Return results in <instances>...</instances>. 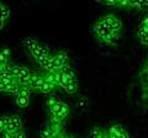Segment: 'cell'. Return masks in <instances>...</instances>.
Instances as JSON below:
<instances>
[{
	"label": "cell",
	"mask_w": 148,
	"mask_h": 138,
	"mask_svg": "<svg viewBox=\"0 0 148 138\" xmlns=\"http://www.w3.org/2000/svg\"><path fill=\"white\" fill-rule=\"evenodd\" d=\"M31 70L26 67H21V70H20V74L16 78L18 84L21 86H29V83H30V78H31Z\"/></svg>",
	"instance_id": "52a82bcc"
},
{
	"label": "cell",
	"mask_w": 148,
	"mask_h": 138,
	"mask_svg": "<svg viewBox=\"0 0 148 138\" xmlns=\"http://www.w3.org/2000/svg\"><path fill=\"white\" fill-rule=\"evenodd\" d=\"M10 121L12 122V125L16 127V131L17 130H21V128L24 127L22 120H21V117L18 116V115H12V116H10Z\"/></svg>",
	"instance_id": "ac0fdd59"
},
{
	"label": "cell",
	"mask_w": 148,
	"mask_h": 138,
	"mask_svg": "<svg viewBox=\"0 0 148 138\" xmlns=\"http://www.w3.org/2000/svg\"><path fill=\"white\" fill-rule=\"evenodd\" d=\"M61 72L64 73V74H67L68 77H71V78H77V74H75V69H74L71 64L67 63L66 66H64L62 69H61Z\"/></svg>",
	"instance_id": "e0dca14e"
},
{
	"label": "cell",
	"mask_w": 148,
	"mask_h": 138,
	"mask_svg": "<svg viewBox=\"0 0 148 138\" xmlns=\"http://www.w3.org/2000/svg\"><path fill=\"white\" fill-rule=\"evenodd\" d=\"M64 105H66V102H63V101L58 100L57 102L53 105V106H51V107L48 109V113H49V115H56V113H58V112L63 109Z\"/></svg>",
	"instance_id": "5bb4252c"
},
{
	"label": "cell",
	"mask_w": 148,
	"mask_h": 138,
	"mask_svg": "<svg viewBox=\"0 0 148 138\" xmlns=\"http://www.w3.org/2000/svg\"><path fill=\"white\" fill-rule=\"evenodd\" d=\"M9 121H10V116H8V115H1L0 116V133L6 128Z\"/></svg>",
	"instance_id": "44dd1931"
},
{
	"label": "cell",
	"mask_w": 148,
	"mask_h": 138,
	"mask_svg": "<svg viewBox=\"0 0 148 138\" xmlns=\"http://www.w3.org/2000/svg\"><path fill=\"white\" fill-rule=\"evenodd\" d=\"M10 56H11V51L9 48H4L0 51V63H8L10 62Z\"/></svg>",
	"instance_id": "2e32d148"
},
{
	"label": "cell",
	"mask_w": 148,
	"mask_h": 138,
	"mask_svg": "<svg viewBox=\"0 0 148 138\" xmlns=\"http://www.w3.org/2000/svg\"><path fill=\"white\" fill-rule=\"evenodd\" d=\"M108 138H128L130 137V132L121 125H112L109 127L108 130Z\"/></svg>",
	"instance_id": "277c9868"
},
{
	"label": "cell",
	"mask_w": 148,
	"mask_h": 138,
	"mask_svg": "<svg viewBox=\"0 0 148 138\" xmlns=\"http://www.w3.org/2000/svg\"><path fill=\"white\" fill-rule=\"evenodd\" d=\"M25 137H26V132L24 131V128L15 131V138H25Z\"/></svg>",
	"instance_id": "4316f807"
},
{
	"label": "cell",
	"mask_w": 148,
	"mask_h": 138,
	"mask_svg": "<svg viewBox=\"0 0 148 138\" xmlns=\"http://www.w3.org/2000/svg\"><path fill=\"white\" fill-rule=\"evenodd\" d=\"M137 37L140 40V42L145 46H148V26L140 25L137 30Z\"/></svg>",
	"instance_id": "ba28073f"
},
{
	"label": "cell",
	"mask_w": 148,
	"mask_h": 138,
	"mask_svg": "<svg viewBox=\"0 0 148 138\" xmlns=\"http://www.w3.org/2000/svg\"><path fill=\"white\" fill-rule=\"evenodd\" d=\"M53 63H54V54H48V56L38 64L42 70L51 72V70H53Z\"/></svg>",
	"instance_id": "9c48e42d"
},
{
	"label": "cell",
	"mask_w": 148,
	"mask_h": 138,
	"mask_svg": "<svg viewBox=\"0 0 148 138\" xmlns=\"http://www.w3.org/2000/svg\"><path fill=\"white\" fill-rule=\"evenodd\" d=\"M1 136L5 137V138H15V132H10V131L4 130V131L1 132Z\"/></svg>",
	"instance_id": "484cf974"
},
{
	"label": "cell",
	"mask_w": 148,
	"mask_h": 138,
	"mask_svg": "<svg viewBox=\"0 0 148 138\" xmlns=\"http://www.w3.org/2000/svg\"><path fill=\"white\" fill-rule=\"evenodd\" d=\"M4 26H5V20L0 19V30H3V29H4Z\"/></svg>",
	"instance_id": "f1b7e54d"
},
{
	"label": "cell",
	"mask_w": 148,
	"mask_h": 138,
	"mask_svg": "<svg viewBox=\"0 0 148 138\" xmlns=\"http://www.w3.org/2000/svg\"><path fill=\"white\" fill-rule=\"evenodd\" d=\"M30 53H31V56L34 57V59L37 63H41L46 57L48 56V54H51L49 53V48L43 43H38L35 48H32L30 51Z\"/></svg>",
	"instance_id": "3957f363"
},
{
	"label": "cell",
	"mask_w": 148,
	"mask_h": 138,
	"mask_svg": "<svg viewBox=\"0 0 148 138\" xmlns=\"http://www.w3.org/2000/svg\"><path fill=\"white\" fill-rule=\"evenodd\" d=\"M100 20L103 21V22H105V24L111 29V31H114L115 33L121 35L122 29H123V25H122V22H121V20H120L119 17L111 15V14H106V15L100 17Z\"/></svg>",
	"instance_id": "7a4b0ae2"
},
{
	"label": "cell",
	"mask_w": 148,
	"mask_h": 138,
	"mask_svg": "<svg viewBox=\"0 0 148 138\" xmlns=\"http://www.w3.org/2000/svg\"><path fill=\"white\" fill-rule=\"evenodd\" d=\"M45 83V78L43 75L38 74L36 72H32L31 73V78H30V83H29V88L35 91V93H40L41 91V88H42Z\"/></svg>",
	"instance_id": "5b68a950"
},
{
	"label": "cell",
	"mask_w": 148,
	"mask_h": 138,
	"mask_svg": "<svg viewBox=\"0 0 148 138\" xmlns=\"http://www.w3.org/2000/svg\"><path fill=\"white\" fill-rule=\"evenodd\" d=\"M99 3L104 4V5H108V6H115L117 5V0H98Z\"/></svg>",
	"instance_id": "cb8c5ba5"
},
{
	"label": "cell",
	"mask_w": 148,
	"mask_h": 138,
	"mask_svg": "<svg viewBox=\"0 0 148 138\" xmlns=\"http://www.w3.org/2000/svg\"><path fill=\"white\" fill-rule=\"evenodd\" d=\"M8 90V84L4 83L3 80H0V93H6Z\"/></svg>",
	"instance_id": "83f0119b"
},
{
	"label": "cell",
	"mask_w": 148,
	"mask_h": 138,
	"mask_svg": "<svg viewBox=\"0 0 148 138\" xmlns=\"http://www.w3.org/2000/svg\"><path fill=\"white\" fill-rule=\"evenodd\" d=\"M10 14H11L10 9H9L8 6H5V5H3V8L0 9V19L6 21L9 19V16H10Z\"/></svg>",
	"instance_id": "7402d4cb"
},
{
	"label": "cell",
	"mask_w": 148,
	"mask_h": 138,
	"mask_svg": "<svg viewBox=\"0 0 148 138\" xmlns=\"http://www.w3.org/2000/svg\"><path fill=\"white\" fill-rule=\"evenodd\" d=\"M20 70H21V66H16V64H14L12 67V70H11V75L17 78L18 74H20Z\"/></svg>",
	"instance_id": "d4e9b609"
},
{
	"label": "cell",
	"mask_w": 148,
	"mask_h": 138,
	"mask_svg": "<svg viewBox=\"0 0 148 138\" xmlns=\"http://www.w3.org/2000/svg\"><path fill=\"white\" fill-rule=\"evenodd\" d=\"M3 5H4V4H1V3H0V9H1V8H3Z\"/></svg>",
	"instance_id": "f546056e"
},
{
	"label": "cell",
	"mask_w": 148,
	"mask_h": 138,
	"mask_svg": "<svg viewBox=\"0 0 148 138\" xmlns=\"http://www.w3.org/2000/svg\"><path fill=\"white\" fill-rule=\"evenodd\" d=\"M31 93H32V90L29 88V86H20V89L17 90L15 96H26V98H30Z\"/></svg>",
	"instance_id": "ffe728a7"
},
{
	"label": "cell",
	"mask_w": 148,
	"mask_h": 138,
	"mask_svg": "<svg viewBox=\"0 0 148 138\" xmlns=\"http://www.w3.org/2000/svg\"><path fill=\"white\" fill-rule=\"evenodd\" d=\"M57 101H58V100L56 99V96L51 95L49 98H48L47 100H46V104H45V105H46V107H47V110H48V109H49L51 106H53V105H54L56 102H57Z\"/></svg>",
	"instance_id": "603a6c76"
},
{
	"label": "cell",
	"mask_w": 148,
	"mask_h": 138,
	"mask_svg": "<svg viewBox=\"0 0 148 138\" xmlns=\"http://www.w3.org/2000/svg\"><path fill=\"white\" fill-rule=\"evenodd\" d=\"M92 32H94V35L96 36V38L106 44H114L115 40L120 36L119 33H115L114 31H111L110 27L100 19L92 26Z\"/></svg>",
	"instance_id": "6da1fadb"
},
{
	"label": "cell",
	"mask_w": 148,
	"mask_h": 138,
	"mask_svg": "<svg viewBox=\"0 0 148 138\" xmlns=\"http://www.w3.org/2000/svg\"><path fill=\"white\" fill-rule=\"evenodd\" d=\"M15 104L20 109H25V107L29 106L30 98H26V96H16L15 98Z\"/></svg>",
	"instance_id": "4fadbf2b"
},
{
	"label": "cell",
	"mask_w": 148,
	"mask_h": 138,
	"mask_svg": "<svg viewBox=\"0 0 148 138\" xmlns=\"http://www.w3.org/2000/svg\"><path fill=\"white\" fill-rule=\"evenodd\" d=\"M56 88H57V85H54V84H52V83L45 80V83H43L42 88H41L40 93H42V94H51L53 90H56Z\"/></svg>",
	"instance_id": "9a60e30c"
},
{
	"label": "cell",
	"mask_w": 148,
	"mask_h": 138,
	"mask_svg": "<svg viewBox=\"0 0 148 138\" xmlns=\"http://www.w3.org/2000/svg\"><path fill=\"white\" fill-rule=\"evenodd\" d=\"M38 43H40V42L37 41V38L34 37V36H29V37H26L24 41H22V44H24V47H25L27 51H29V52H30L32 48H35Z\"/></svg>",
	"instance_id": "7c38bea8"
},
{
	"label": "cell",
	"mask_w": 148,
	"mask_h": 138,
	"mask_svg": "<svg viewBox=\"0 0 148 138\" xmlns=\"http://www.w3.org/2000/svg\"><path fill=\"white\" fill-rule=\"evenodd\" d=\"M40 137H46V138H53V137H56V135H54V131L51 128V126L49 125H47V127H45L42 131L40 132Z\"/></svg>",
	"instance_id": "d6986e66"
},
{
	"label": "cell",
	"mask_w": 148,
	"mask_h": 138,
	"mask_svg": "<svg viewBox=\"0 0 148 138\" xmlns=\"http://www.w3.org/2000/svg\"><path fill=\"white\" fill-rule=\"evenodd\" d=\"M89 136L95 138H108V132L101 127H92L89 132Z\"/></svg>",
	"instance_id": "30bf717a"
},
{
	"label": "cell",
	"mask_w": 148,
	"mask_h": 138,
	"mask_svg": "<svg viewBox=\"0 0 148 138\" xmlns=\"http://www.w3.org/2000/svg\"><path fill=\"white\" fill-rule=\"evenodd\" d=\"M63 90L66 91L67 94H69V95L77 94V93H78V79H74V80H72V81H69L68 84L63 88Z\"/></svg>",
	"instance_id": "8fae6325"
},
{
	"label": "cell",
	"mask_w": 148,
	"mask_h": 138,
	"mask_svg": "<svg viewBox=\"0 0 148 138\" xmlns=\"http://www.w3.org/2000/svg\"><path fill=\"white\" fill-rule=\"evenodd\" d=\"M69 63V56L66 51H58L54 54V63H53V70H61V69Z\"/></svg>",
	"instance_id": "8992f818"
}]
</instances>
